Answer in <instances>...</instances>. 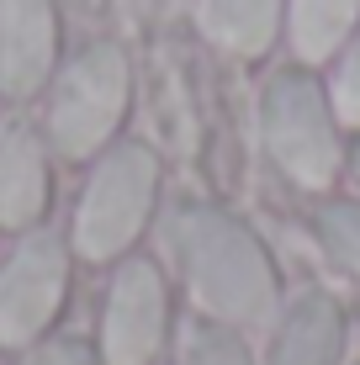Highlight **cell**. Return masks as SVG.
Instances as JSON below:
<instances>
[{
  "mask_svg": "<svg viewBox=\"0 0 360 365\" xmlns=\"http://www.w3.org/2000/svg\"><path fill=\"white\" fill-rule=\"evenodd\" d=\"M191 297L222 323H259L276 312L281 281L265 244L217 207H185L170 228Z\"/></svg>",
  "mask_w": 360,
  "mask_h": 365,
  "instance_id": "cell-1",
  "label": "cell"
},
{
  "mask_svg": "<svg viewBox=\"0 0 360 365\" xmlns=\"http://www.w3.org/2000/svg\"><path fill=\"white\" fill-rule=\"evenodd\" d=\"M259 133L287 180L324 191L339 175V117L329 91L302 69H281L259 101Z\"/></svg>",
  "mask_w": 360,
  "mask_h": 365,
  "instance_id": "cell-2",
  "label": "cell"
},
{
  "mask_svg": "<svg viewBox=\"0 0 360 365\" xmlns=\"http://www.w3.org/2000/svg\"><path fill=\"white\" fill-rule=\"evenodd\" d=\"M159 196V159L143 143H117L96 165L91 185L74 212V249L85 259H117L133 238L148 228V212Z\"/></svg>",
  "mask_w": 360,
  "mask_h": 365,
  "instance_id": "cell-3",
  "label": "cell"
},
{
  "mask_svg": "<svg viewBox=\"0 0 360 365\" xmlns=\"http://www.w3.org/2000/svg\"><path fill=\"white\" fill-rule=\"evenodd\" d=\"M128 96H133V69L122 58V48L117 43L85 48L58 74L53 101H48V138H53V148L69 159H91L96 148H106L111 133L128 117Z\"/></svg>",
  "mask_w": 360,
  "mask_h": 365,
  "instance_id": "cell-4",
  "label": "cell"
},
{
  "mask_svg": "<svg viewBox=\"0 0 360 365\" xmlns=\"http://www.w3.org/2000/svg\"><path fill=\"white\" fill-rule=\"evenodd\" d=\"M69 292V249L53 233H27L0 265V344L27 349L64 312Z\"/></svg>",
  "mask_w": 360,
  "mask_h": 365,
  "instance_id": "cell-5",
  "label": "cell"
},
{
  "mask_svg": "<svg viewBox=\"0 0 360 365\" xmlns=\"http://www.w3.org/2000/svg\"><path fill=\"white\" fill-rule=\"evenodd\" d=\"M170 334V292L154 259H122L106 286L101 365H154Z\"/></svg>",
  "mask_w": 360,
  "mask_h": 365,
  "instance_id": "cell-6",
  "label": "cell"
},
{
  "mask_svg": "<svg viewBox=\"0 0 360 365\" xmlns=\"http://www.w3.org/2000/svg\"><path fill=\"white\" fill-rule=\"evenodd\" d=\"M58 16L48 0H0V91L32 96L53 74Z\"/></svg>",
  "mask_w": 360,
  "mask_h": 365,
  "instance_id": "cell-7",
  "label": "cell"
},
{
  "mask_svg": "<svg viewBox=\"0 0 360 365\" xmlns=\"http://www.w3.org/2000/svg\"><path fill=\"white\" fill-rule=\"evenodd\" d=\"M344 360V312L329 292H302L281 307L265 365H339Z\"/></svg>",
  "mask_w": 360,
  "mask_h": 365,
  "instance_id": "cell-8",
  "label": "cell"
},
{
  "mask_svg": "<svg viewBox=\"0 0 360 365\" xmlns=\"http://www.w3.org/2000/svg\"><path fill=\"white\" fill-rule=\"evenodd\" d=\"M48 212V159L32 133H0V228H32Z\"/></svg>",
  "mask_w": 360,
  "mask_h": 365,
  "instance_id": "cell-9",
  "label": "cell"
},
{
  "mask_svg": "<svg viewBox=\"0 0 360 365\" xmlns=\"http://www.w3.org/2000/svg\"><path fill=\"white\" fill-rule=\"evenodd\" d=\"M202 21L217 48L259 58L281 32V0H202Z\"/></svg>",
  "mask_w": 360,
  "mask_h": 365,
  "instance_id": "cell-10",
  "label": "cell"
},
{
  "mask_svg": "<svg viewBox=\"0 0 360 365\" xmlns=\"http://www.w3.org/2000/svg\"><path fill=\"white\" fill-rule=\"evenodd\" d=\"M355 21H360V0H292L287 32H292L297 58L318 64V58H329V53L344 48V37L355 32Z\"/></svg>",
  "mask_w": 360,
  "mask_h": 365,
  "instance_id": "cell-11",
  "label": "cell"
},
{
  "mask_svg": "<svg viewBox=\"0 0 360 365\" xmlns=\"http://www.w3.org/2000/svg\"><path fill=\"white\" fill-rule=\"evenodd\" d=\"M318 238L350 275H360V201H334L318 217Z\"/></svg>",
  "mask_w": 360,
  "mask_h": 365,
  "instance_id": "cell-12",
  "label": "cell"
},
{
  "mask_svg": "<svg viewBox=\"0 0 360 365\" xmlns=\"http://www.w3.org/2000/svg\"><path fill=\"white\" fill-rule=\"evenodd\" d=\"M185 365H254V360H250V349H244V339L233 329L207 323V329H196L191 344H185Z\"/></svg>",
  "mask_w": 360,
  "mask_h": 365,
  "instance_id": "cell-13",
  "label": "cell"
},
{
  "mask_svg": "<svg viewBox=\"0 0 360 365\" xmlns=\"http://www.w3.org/2000/svg\"><path fill=\"white\" fill-rule=\"evenodd\" d=\"M334 117L344 122V128H360V43L344 53L339 74H334Z\"/></svg>",
  "mask_w": 360,
  "mask_h": 365,
  "instance_id": "cell-14",
  "label": "cell"
},
{
  "mask_svg": "<svg viewBox=\"0 0 360 365\" xmlns=\"http://www.w3.org/2000/svg\"><path fill=\"white\" fill-rule=\"evenodd\" d=\"M16 365H101V355L85 339H43V344H27Z\"/></svg>",
  "mask_w": 360,
  "mask_h": 365,
  "instance_id": "cell-15",
  "label": "cell"
},
{
  "mask_svg": "<svg viewBox=\"0 0 360 365\" xmlns=\"http://www.w3.org/2000/svg\"><path fill=\"white\" fill-rule=\"evenodd\" d=\"M350 170H355V185H360V143H355V154H350Z\"/></svg>",
  "mask_w": 360,
  "mask_h": 365,
  "instance_id": "cell-16",
  "label": "cell"
}]
</instances>
